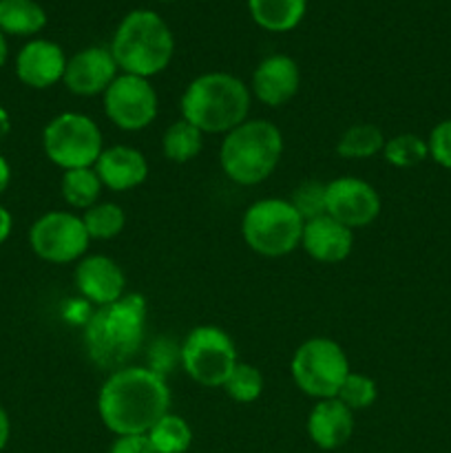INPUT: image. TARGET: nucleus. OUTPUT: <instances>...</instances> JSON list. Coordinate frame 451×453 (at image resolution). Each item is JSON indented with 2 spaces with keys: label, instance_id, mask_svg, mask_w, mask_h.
<instances>
[{
  "label": "nucleus",
  "instance_id": "obj_1",
  "mask_svg": "<svg viewBox=\"0 0 451 453\" xmlns=\"http://www.w3.org/2000/svg\"><path fill=\"white\" fill-rule=\"evenodd\" d=\"M171 389L166 379L149 367L128 365L111 372L97 396V411L115 436L149 434L150 427L168 414Z\"/></svg>",
  "mask_w": 451,
  "mask_h": 453
},
{
  "label": "nucleus",
  "instance_id": "obj_2",
  "mask_svg": "<svg viewBox=\"0 0 451 453\" xmlns=\"http://www.w3.org/2000/svg\"><path fill=\"white\" fill-rule=\"evenodd\" d=\"M146 332V301L141 295H124L102 305L87 319L84 345L97 367L118 372L128 367L141 348Z\"/></svg>",
  "mask_w": 451,
  "mask_h": 453
},
{
  "label": "nucleus",
  "instance_id": "obj_3",
  "mask_svg": "<svg viewBox=\"0 0 451 453\" xmlns=\"http://www.w3.org/2000/svg\"><path fill=\"white\" fill-rule=\"evenodd\" d=\"M250 88L224 71L197 75L181 96V118L208 135H226L250 113Z\"/></svg>",
  "mask_w": 451,
  "mask_h": 453
},
{
  "label": "nucleus",
  "instance_id": "obj_4",
  "mask_svg": "<svg viewBox=\"0 0 451 453\" xmlns=\"http://www.w3.org/2000/svg\"><path fill=\"white\" fill-rule=\"evenodd\" d=\"M109 51L122 73L149 80L171 65L175 56V35L159 13L135 9L119 20Z\"/></svg>",
  "mask_w": 451,
  "mask_h": 453
},
{
  "label": "nucleus",
  "instance_id": "obj_5",
  "mask_svg": "<svg viewBox=\"0 0 451 453\" xmlns=\"http://www.w3.org/2000/svg\"><path fill=\"white\" fill-rule=\"evenodd\" d=\"M283 155V133L268 119H246L226 133L219 149L221 171L239 186H256L277 171Z\"/></svg>",
  "mask_w": 451,
  "mask_h": 453
},
{
  "label": "nucleus",
  "instance_id": "obj_6",
  "mask_svg": "<svg viewBox=\"0 0 451 453\" xmlns=\"http://www.w3.org/2000/svg\"><path fill=\"white\" fill-rule=\"evenodd\" d=\"M303 217L290 199H259L246 211L241 221L243 242L261 257H286L301 246Z\"/></svg>",
  "mask_w": 451,
  "mask_h": 453
},
{
  "label": "nucleus",
  "instance_id": "obj_7",
  "mask_svg": "<svg viewBox=\"0 0 451 453\" xmlns=\"http://www.w3.org/2000/svg\"><path fill=\"white\" fill-rule=\"evenodd\" d=\"M349 372L348 354L336 341L325 336H314L301 343L290 363L296 388L317 401L336 398Z\"/></svg>",
  "mask_w": 451,
  "mask_h": 453
},
{
  "label": "nucleus",
  "instance_id": "obj_8",
  "mask_svg": "<svg viewBox=\"0 0 451 453\" xmlns=\"http://www.w3.org/2000/svg\"><path fill=\"white\" fill-rule=\"evenodd\" d=\"M47 157L62 171L93 168L104 150L102 131L88 115L60 113L42 133Z\"/></svg>",
  "mask_w": 451,
  "mask_h": 453
},
{
  "label": "nucleus",
  "instance_id": "obj_9",
  "mask_svg": "<svg viewBox=\"0 0 451 453\" xmlns=\"http://www.w3.org/2000/svg\"><path fill=\"white\" fill-rule=\"evenodd\" d=\"M237 363L234 341L217 326L195 327L181 343V367L203 388H224Z\"/></svg>",
  "mask_w": 451,
  "mask_h": 453
},
{
  "label": "nucleus",
  "instance_id": "obj_10",
  "mask_svg": "<svg viewBox=\"0 0 451 453\" xmlns=\"http://www.w3.org/2000/svg\"><path fill=\"white\" fill-rule=\"evenodd\" d=\"M29 243L31 250L49 264H73L82 259L91 239L84 228L82 217L53 211L31 226Z\"/></svg>",
  "mask_w": 451,
  "mask_h": 453
},
{
  "label": "nucleus",
  "instance_id": "obj_11",
  "mask_svg": "<svg viewBox=\"0 0 451 453\" xmlns=\"http://www.w3.org/2000/svg\"><path fill=\"white\" fill-rule=\"evenodd\" d=\"M159 100L146 78L119 73L104 91V113L122 131H141L157 118Z\"/></svg>",
  "mask_w": 451,
  "mask_h": 453
},
{
  "label": "nucleus",
  "instance_id": "obj_12",
  "mask_svg": "<svg viewBox=\"0 0 451 453\" xmlns=\"http://www.w3.org/2000/svg\"><path fill=\"white\" fill-rule=\"evenodd\" d=\"M325 212L349 230L365 228L380 215V195L358 177H339L327 184Z\"/></svg>",
  "mask_w": 451,
  "mask_h": 453
},
{
  "label": "nucleus",
  "instance_id": "obj_13",
  "mask_svg": "<svg viewBox=\"0 0 451 453\" xmlns=\"http://www.w3.org/2000/svg\"><path fill=\"white\" fill-rule=\"evenodd\" d=\"M118 62H115L113 53L104 47H87L82 51L73 53L66 60L65 69V87L69 88L73 96L80 97H93L104 96L106 88L111 87L115 78H118Z\"/></svg>",
  "mask_w": 451,
  "mask_h": 453
},
{
  "label": "nucleus",
  "instance_id": "obj_14",
  "mask_svg": "<svg viewBox=\"0 0 451 453\" xmlns=\"http://www.w3.org/2000/svg\"><path fill=\"white\" fill-rule=\"evenodd\" d=\"M299 87L301 71L296 60H292L286 53H272L256 65L250 91L265 106L277 109V106L287 104L299 93Z\"/></svg>",
  "mask_w": 451,
  "mask_h": 453
},
{
  "label": "nucleus",
  "instance_id": "obj_15",
  "mask_svg": "<svg viewBox=\"0 0 451 453\" xmlns=\"http://www.w3.org/2000/svg\"><path fill=\"white\" fill-rule=\"evenodd\" d=\"M75 288L84 299L102 308V305L122 299L124 290H126V277L111 257H82L75 265Z\"/></svg>",
  "mask_w": 451,
  "mask_h": 453
},
{
  "label": "nucleus",
  "instance_id": "obj_16",
  "mask_svg": "<svg viewBox=\"0 0 451 453\" xmlns=\"http://www.w3.org/2000/svg\"><path fill=\"white\" fill-rule=\"evenodd\" d=\"M66 60L60 44L51 40H31L16 58V75L31 88H49L65 78Z\"/></svg>",
  "mask_w": 451,
  "mask_h": 453
},
{
  "label": "nucleus",
  "instance_id": "obj_17",
  "mask_svg": "<svg viewBox=\"0 0 451 453\" xmlns=\"http://www.w3.org/2000/svg\"><path fill=\"white\" fill-rule=\"evenodd\" d=\"M301 248L318 264H340L354 248V230L339 224L330 215L305 221Z\"/></svg>",
  "mask_w": 451,
  "mask_h": 453
},
{
  "label": "nucleus",
  "instance_id": "obj_18",
  "mask_svg": "<svg viewBox=\"0 0 451 453\" xmlns=\"http://www.w3.org/2000/svg\"><path fill=\"white\" fill-rule=\"evenodd\" d=\"M93 171L97 173L104 188L124 193L144 184L149 177V162L141 150L119 144L102 150Z\"/></svg>",
  "mask_w": 451,
  "mask_h": 453
},
{
  "label": "nucleus",
  "instance_id": "obj_19",
  "mask_svg": "<svg viewBox=\"0 0 451 453\" xmlns=\"http://www.w3.org/2000/svg\"><path fill=\"white\" fill-rule=\"evenodd\" d=\"M354 411L339 398L317 401L308 416V436L321 449H339L352 438Z\"/></svg>",
  "mask_w": 451,
  "mask_h": 453
},
{
  "label": "nucleus",
  "instance_id": "obj_20",
  "mask_svg": "<svg viewBox=\"0 0 451 453\" xmlns=\"http://www.w3.org/2000/svg\"><path fill=\"white\" fill-rule=\"evenodd\" d=\"M248 12L261 29L286 34L301 25L308 12V0H248Z\"/></svg>",
  "mask_w": 451,
  "mask_h": 453
},
{
  "label": "nucleus",
  "instance_id": "obj_21",
  "mask_svg": "<svg viewBox=\"0 0 451 453\" xmlns=\"http://www.w3.org/2000/svg\"><path fill=\"white\" fill-rule=\"evenodd\" d=\"M47 27V12L35 0H0V31L34 35Z\"/></svg>",
  "mask_w": 451,
  "mask_h": 453
},
{
  "label": "nucleus",
  "instance_id": "obj_22",
  "mask_svg": "<svg viewBox=\"0 0 451 453\" xmlns=\"http://www.w3.org/2000/svg\"><path fill=\"white\" fill-rule=\"evenodd\" d=\"M203 149V133L184 118L172 122L162 137L164 157L168 162L186 164L197 157Z\"/></svg>",
  "mask_w": 451,
  "mask_h": 453
},
{
  "label": "nucleus",
  "instance_id": "obj_23",
  "mask_svg": "<svg viewBox=\"0 0 451 453\" xmlns=\"http://www.w3.org/2000/svg\"><path fill=\"white\" fill-rule=\"evenodd\" d=\"M385 135L376 124L363 122L349 127L336 142V153L345 159H367L383 153Z\"/></svg>",
  "mask_w": 451,
  "mask_h": 453
},
{
  "label": "nucleus",
  "instance_id": "obj_24",
  "mask_svg": "<svg viewBox=\"0 0 451 453\" xmlns=\"http://www.w3.org/2000/svg\"><path fill=\"white\" fill-rule=\"evenodd\" d=\"M102 181L93 168H73V171H65L60 181V190L65 202L71 208L78 211H88L100 202L102 193Z\"/></svg>",
  "mask_w": 451,
  "mask_h": 453
},
{
  "label": "nucleus",
  "instance_id": "obj_25",
  "mask_svg": "<svg viewBox=\"0 0 451 453\" xmlns=\"http://www.w3.org/2000/svg\"><path fill=\"white\" fill-rule=\"evenodd\" d=\"M157 453H184L193 442L190 425L177 414H164L146 434Z\"/></svg>",
  "mask_w": 451,
  "mask_h": 453
},
{
  "label": "nucleus",
  "instance_id": "obj_26",
  "mask_svg": "<svg viewBox=\"0 0 451 453\" xmlns=\"http://www.w3.org/2000/svg\"><path fill=\"white\" fill-rule=\"evenodd\" d=\"M84 228H87L88 239H97V242H109V239L118 237L126 226V215H124L122 206L113 202H97L82 215Z\"/></svg>",
  "mask_w": 451,
  "mask_h": 453
},
{
  "label": "nucleus",
  "instance_id": "obj_27",
  "mask_svg": "<svg viewBox=\"0 0 451 453\" xmlns=\"http://www.w3.org/2000/svg\"><path fill=\"white\" fill-rule=\"evenodd\" d=\"M429 155V146L423 137L414 135V133H402V135L392 137L385 142L383 157L396 168H411L416 164L424 162Z\"/></svg>",
  "mask_w": 451,
  "mask_h": 453
},
{
  "label": "nucleus",
  "instance_id": "obj_28",
  "mask_svg": "<svg viewBox=\"0 0 451 453\" xmlns=\"http://www.w3.org/2000/svg\"><path fill=\"white\" fill-rule=\"evenodd\" d=\"M224 389L233 401L248 405V403H255L264 392V376L250 363H237L233 374L226 380Z\"/></svg>",
  "mask_w": 451,
  "mask_h": 453
},
{
  "label": "nucleus",
  "instance_id": "obj_29",
  "mask_svg": "<svg viewBox=\"0 0 451 453\" xmlns=\"http://www.w3.org/2000/svg\"><path fill=\"white\" fill-rule=\"evenodd\" d=\"M376 396H378V389H376L374 379L358 374V372H349L348 379L340 385L339 394H336V398L352 411L371 407L376 403Z\"/></svg>",
  "mask_w": 451,
  "mask_h": 453
},
{
  "label": "nucleus",
  "instance_id": "obj_30",
  "mask_svg": "<svg viewBox=\"0 0 451 453\" xmlns=\"http://www.w3.org/2000/svg\"><path fill=\"white\" fill-rule=\"evenodd\" d=\"M325 190L327 184L317 180H308L303 184H299L292 193L290 203L296 208L303 221L317 219V217L327 215L325 212Z\"/></svg>",
  "mask_w": 451,
  "mask_h": 453
},
{
  "label": "nucleus",
  "instance_id": "obj_31",
  "mask_svg": "<svg viewBox=\"0 0 451 453\" xmlns=\"http://www.w3.org/2000/svg\"><path fill=\"white\" fill-rule=\"evenodd\" d=\"M177 361L181 363V345L177 348V345L168 339L155 341L149 354V370H153L155 374L166 379V374L172 370V365H175Z\"/></svg>",
  "mask_w": 451,
  "mask_h": 453
},
{
  "label": "nucleus",
  "instance_id": "obj_32",
  "mask_svg": "<svg viewBox=\"0 0 451 453\" xmlns=\"http://www.w3.org/2000/svg\"><path fill=\"white\" fill-rule=\"evenodd\" d=\"M429 155L436 159L440 166L451 168V119L438 124L429 135Z\"/></svg>",
  "mask_w": 451,
  "mask_h": 453
},
{
  "label": "nucleus",
  "instance_id": "obj_33",
  "mask_svg": "<svg viewBox=\"0 0 451 453\" xmlns=\"http://www.w3.org/2000/svg\"><path fill=\"white\" fill-rule=\"evenodd\" d=\"M109 453H157V449H155L146 434H135V436L115 438Z\"/></svg>",
  "mask_w": 451,
  "mask_h": 453
},
{
  "label": "nucleus",
  "instance_id": "obj_34",
  "mask_svg": "<svg viewBox=\"0 0 451 453\" xmlns=\"http://www.w3.org/2000/svg\"><path fill=\"white\" fill-rule=\"evenodd\" d=\"M11 228H13L11 215H9L7 208L0 206V246H3V243L9 239V234H11Z\"/></svg>",
  "mask_w": 451,
  "mask_h": 453
},
{
  "label": "nucleus",
  "instance_id": "obj_35",
  "mask_svg": "<svg viewBox=\"0 0 451 453\" xmlns=\"http://www.w3.org/2000/svg\"><path fill=\"white\" fill-rule=\"evenodd\" d=\"M9 434H11V423H9L7 411H4L3 405H0V451H3L4 447H7Z\"/></svg>",
  "mask_w": 451,
  "mask_h": 453
},
{
  "label": "nucleus",
  "instance_id": "obj_36",
  "mask_svg": "<svg viewBox=\"0 0 451 453\" xmlns=\"http://www.w3.org/2000/svg\"><path fill=\"white\" fill-rule=\"evenodd\" d=\"M9 181H11V168H9L7 159H4L3 155H0V195H3L4 190H7Z\"/></svg>",
  "mask_w": 451,
  "mask_h": 453
},
{
  "label": "nucleus",
  "instance_id": "obj_37",
  "mask_svg": "<svg viewBox=\"0 0 451 453\" xmlns=\"http://www.w3.org/2000/svg\"><path fill=\"white\" fill-rule=\"evenodd\" d=\"M9 131H11V122H9V113L3 109V106H0V146H3V142L7 140Z\"/></svg>",
  "mask_w": 451,
  "mask_h": 453
},
{
  "label": "nucleus",
  "instance_id": "obj_38",
  "mask_svg": "<svg viewBox=\"0 0 451 453\" xmlns=\"http://www.w3.org/2000/svg\"><path fill=\"white\" fill-rule=\"evenodd\" d=\"M7 53H9L7 40H4V34H3V31H0V69H3L4 62H7Z\"/></svg>",
  "mask_w": 451,
  "mask_h": 453
},
{
  "label": "nucleus",
  "instance_id": "obj_39",
  "mask_svg": "<svg viewBox=\"0 0 451 453\" xmlns=\"http://www.w3.org/2000/svg\"><path fill=\"white\" fill-rule=\"evenodd\" d=\"M159 3H175V0H159Z\"/></svg>",
  "mask_w": 451,
  "mask_h": 453
}]
</instances>
